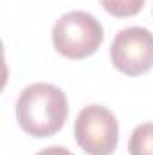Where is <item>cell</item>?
<instances>
[{"label": "cell", "instance_id": "obj_1", "mask_svg": "<svg viewBox=\"0 0 153 155\" xmlns=\"http://www.w3.org/2000/svg\"><path fill=\"white\" fill-rule=\"evenodd\" d=\"M16 121L33 137H50L60 132L69 116V101L61 88L50 83H33L16 99Z\"/></svg>", "mask_w": 153, "mask_h": 155}, {"label": "cell", "instance_id": "obj_4", "mask_svg": "<svg viewBox=\"0 0 153 155\" xmlns=\"http://www.w3.org/2000/svg\"><path fill=\"white\" fill-rule=\"evenodd\" d=\"M114 67L128 76H139L153 67V35L144 27L119 31L110 45Z\"/></svg>", "mask_w": 153, "mask_h": 155}, {"label": "cell", "instance_id": "obj_2", "mask_svg": "<svg viewBox=\"0 0 153 155\" xmlns=\"http://www.w3.org/2000/svg\"><path fill=\"white\" fill-rule=\"evenodd\" d=\"M103 38L101 22L85 11H69L61 15L52 27L54 49L70 60L92 56L103 43Z\"/></svg>", "mask_w": 153, "mask_h": 155}, {"label": "cell", "instance_id": "obj_3", "mask_svg": "<svg viewBox=\"0 0 153 155\" xmlns=\"http://www.w3.org/2000/svg\"><path fill=\"white\" fill-rule=\"evenodd\" d=\"M74 135L85 153L112 155L119 141V123L106 107L88 105L77 114Z\"/></svg>", "mask_w": 153, "mask_h": 155}, {"label": "cell", "instance_id": "obj_5", "mask_svg": "<svg viewBox=\"0 0 153 155\" xmlns=\"http://www.w3.org/2000/svg\"><path fill=\"white\" fill-rule=\"evenodd\" d=\"M130 155H153V123L135 126L128 141Z\"/></svg>", "mask_w": 153, "mask_h": 155}, {"label": "cell", "instance_id": "obj_7", "mask_svg": "<svg viewBox=\"0 0 153 155\" xmlns=\"http://www.w3.org/2000/svg\"><path fill=\"white\" fill-rule=\"evenodd\" d=\"M36 155H74V153L65 146H49V148L38 152Z\"/></svg>", "mask_w": 153, "mask_h": 155}, {"label": "cell", "instance_id": "obj_6", "mask_svg": "<svg viewBox=\"0 0 153 155\" xmlns=\"http://www.w3.org/2000/svg\"><path fill=\"white\" fill-rule=\"evenodd\" d=\"M101 5L105 7L106 13L117 18H126V16H135L141 13L144 0H99Z\"/></svg>", "mask_w": 153, "mask_h": 155}]
</instances>
